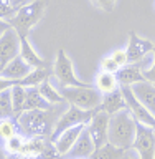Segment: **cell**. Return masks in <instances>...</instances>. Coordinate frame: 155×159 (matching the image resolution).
Here are the masks:
<instances>
[{
	"mask_svg": "<svg viewBox=\"0 0 155 159\" xmlns=\"http://www.w3.org/2000/svg\"><path fill=\"white\" fill-rule=\"evenodd\" d=\"M137 133V119L129 109L112 114L109 119V143L121 149H131Z\"/></svg>",
	"mask_w": 155,
	"mask_h": 159,
	"instance_id": "cell-1",
	"label": "cell"
},
{
	"mask_svg": "<svg viewBox=\"0 0 155 159\" xmlns=\"http://www.w3.org/2000/svg\"><path fill=\"white\" fill-rule=\"evenodd\" d=\"M46 2L48 0H33L30 3L20 5L17 7V12L10 18L12 28L17 30L20 37H28L30 30L43 18L45 10H46Z\"/></svg>",
	"mask_w": 155,
	"mask_h": 159,
	"instance_id": "cell-2",
	"label": "cell"
},
{
	"mask_svg": "<svg viewBox=\"0 0 155 159\" xmlns=\"http://www.w3.org/2000/svg\"><path fill=\"white\" fill-rule=\"evenodd\" d=\"M61 94L64 101L83 109H97L102 101V93L96 86H61Z\"/></svg>",
	"mask_w": 155,
	"mask_h": 159,
	"instance_id": "cell-3",
	"label": "cell"
},
{
	"mask_svg": "<svg viewBox=\"0 0 155 159\" xmlns=\"http://www.w3.org/2000/svg\"><path fill=\"white\" fill-rule=\"evenodd\" d=\"M48 109H25L17 114L18 129L27 138H41L48 133Z\"/></svg>",
	"mask_w": 155,
	"mask_h": 159,
	"instance_id": "cell-4",
	"label": "cell"
},
{
	"mask_svg": "<svg viewBox=\"0 0 155 159\" xmlns=\"http://www.w3.org/2000/svg\"><path fill=\"white\" fill-rule=\"evenodd\" d=\"M97 109H83V108L69 104V108L56 119V123H54V128L51 131V141H54V139H56L63 131H66L68 128L78 126V124H89V121L93 119V116L96 114Z\"/></svg>",
	"mask_w": 155,
	"mask_h": 159,
	"instance_id": "cell-5",
	"label": "cell"
},
{
	"mask_svg": "<svg viewBox=\"0 0 155 159\" xmlns=\"http://www.w3.org/2000/svg\"><path fill=\"white\" fill-rule=\"evenodd\" d=\"M53 73L61 86H86L88 84V83L81 81L74 75V65L63 48L58 50V53H56L54 65H53Z\"/></svg>",
	"mask_w": 155,
	"mask_h": 159,
	"instance_id": "cell-6",
	"label": "cell"
},
{
	"mask_svg": "<svg viewBox=\"0 0 155 159\" xmlns=\"http://www.w3.org/2000/svg\"><path fill=\"white\" fill-rule=\"evenodd\" d=\"M132 149L140 159H155V128L145 126L137 121V133Z\"/></svg>",
	"mask_w": 155,
	"mask_h": 159,
	"instance_id": "cell-7",
	"label": "cell"
},
{
	"mask_svg": "<svg viewBox=\"0 0 155 159\" xmlns=\"http://www.w3.org/2000/svg\"><path fill=\"white\" fill-rule=\"evenodd\" d=\"M121 89H122L124 98H126L129 111L134 114V118H136L139 123L145 124V126L155 128V116L140 103V99H139L136 96V93L132 91V86H121Z\"/></svg>",
	"mask_w": 155,
	"mask_h": 159,
	"instance_id": "cell-8",
	"label": "cell"
},
{
	"mask_svg": "<svg viewBox=\"0 0 155 159\" xmlns=\"http://www.w3.org/2000/svg\"><path fill=\"white\" fill-rule=\"evenodd\" d=\"M155 48V43L152 40H147L144 37H139L136 32L129 33V42H127V60L129 63H140L149 53H152Z\"/></svg>",
	"mask_w": 155,
	"mask_h": 159,
	"instance_id": "cell-9",
	"label": "cell"
},
{
	"mask_svg": "<svg viewBox=\"0 0 155 159\" xmlns=\"http://www.w3.org/2000/svg\"><path fill=\"white\" fill-rule=\"evenodd\" d=\"M109 119H111V116H109L107 113L97 109L96 114H94L93 119L88 124V131H89V134H91L96 148H101L106 143H109V138H107V134H109Z\"/></svg>",
	"mask_w": 155,
	"mask_h": 159,
	"instance_id": "cell-10",
	"label": "cell"
},
{
	"mask_svg": "<svg viewBox=\"0 0 155 159\" xmlns=\"http://www.w3.org/2000/svg\"><path fill=\"white\" fill-rule=\"evenodd\" d=\"M20 43H22V38L17 33V30L12 27L0 37V63L3 66L20 55Z\"/></svg>",
	"mask_w": 155,
	"mask_h": 159,
	"instance_id": "cell-11",
	"label": "cell"
},
{
	"mask_svg": "<svg viewBox=\"0 0 155 159\" xmlns=\"http://www.w3.org/2000/svg\"><path fill=\"white\" fill-rule=\"evenodd\" d=\"M94 151H96V144H94L91 134L88 131V126H86L83 129V133L79 134L78 141L74 143L73 149L66 154V157L68 159H89Z\"/></svg>",
	"mask_w": 155,
	"mask_h": 159,
	"instance_id": "cell-12",
	"label": "cell"
},
{
	"mask_svg": "<svg viewBox=\"0 0 155 159\" xmlns=\"http://www.w3.org/2000/svg\"><path fill=\"white\" fill-rule=\"evenodd\" d=\"M88 124H78V126H73V128H68L66 131H63L59 136L53 141V144L56 146L58 152L61 154L63 157H66V154L73 149L74 143L78 141L79 134L83 133V129L86 128Z\"/></svg>",
	"mask_w": 155,
	"mask_h": 159,
	"instance_id": "cell-13",
	"label": "cell"
},
{
	"mask_svg": "<svg viewBox=\"0 0 155 159\" xmlns=\"http://www.w3.org/2000/svg\"><path fill=\"white\" fill-rule=\"evenodd\" d=\"M116 76H117V81L121 86H134L136 83H140L145 80L144 71L139 63H127L126 66L117 70Z\"/></svg>",
	"mask_w": 155,
	"mask_h": 159,
	"instance_id": "cell-14",
	"label": "cell"
},
{
	"mask_svg": "<svg viewBox=\"0 0 155 159\" xmlns=\"http://www.w3.org/2000/svg\"><path fill=\"white\" fill-rule=\"evenodd\" d=\"M99 109L104 113H107L109 116H112V114H116V113H121L124 109H129L127 103H126V98H124V94H122V89L119 88L112 93L102 94V101H101Z\"/></svg>",
	"mask_w": 155,
	"mask_h": 159,
	"instance_id": "cell-15",
	"label": "cell"
},
{
	"mask_svg": "<svg viewBox=\"0 0 155 159\" xmlns=\"http://www.w3.org/2000/svg\"><path fill=\"white\" fill-rule=\"evenodd\" d=\"M132 91L136 93V96L140 99V103L144 106L155 116V84L144 80V81L134 84Z\"/></svg>",
	"mask_w": 155,
	"mask_h": 159,
	"instance_id": "cell-16",
	"label": "cell"
},
{
	"mask_svg": "<svg viewBox=\"0 0 155 159\" xmlns=\"http://www.w3.org/2000/svg\"><path fill=\"white\" fill-rule=\"evenodd\" d=\"M22 43H20V57L27 65H30L32 68H46V61L40 57L38 52L32 47L28 37H20Z\"/></svg>",
	"mask_w": 155,
	"mask_h": 159,
	"instance_id": "cell-17",
	"label": "cell"
},
{
	"mask_svg": "<svg viewBox=\"0 0 155 159\" xmlns=\"http://www.w3.org/2000/svg\"><path fill=\"white\" fill-rule=\"evenodd\" d=\"M32 71V66L27 65L22 60V57H15L12 61H8L2 70V76L10 78V80H23L27 75Z\"/></svg>",
	"mask_w": 155,
	"mask_h": 159,
	"instance_id": "cell-18",
	"label": "cell"
},
{
	"mask_svg": "<svg viewBox=\"0 0 155 159\" xmlns=\"http://www.w3.org/2000/svg\"><path fill=\"white\" fill-rule=\"evenodd\" d=\"M94 86L97 88V91H101L102 94H107V93H112L116 89L121 88V84L117 81V76L116 73H109V71H104L101 70L96 78H94Z\"/></svg>",
	"mask_w": 155,
	"mask_h": 159,
	"instance_id": "cell-19",
	"label": "cell"
},
{
	"mask_svg": "<svg viewBox=\"0 0 155 159\" xmlns=\"http://www.w3.org/2000/svg\"><path fill=\"white\" fill-rule=\"evenodd\" d=\"M50 104L46 99L43 98V94L40 93L38 86H30L27 88V101H25V109H50ZM23 109V111H25Z\"/></svg>",
	"mask_w": 155,
	"mask_h": 159,
	"instance_id": "cell-20",
	"label": "cell"
},
{
	"mask_svg": "<svg viewBox=\"0 0 155 159\" xmlns=\"http://www.w3.org/2000/svg\"><path fill=\"white\" fill-rule=\"evenodd\" d=\"M48 76H50V71L46 68H32V71H30L23 80H18V84H22L25 88L40 86L43 81H46Z\"/></svg>",
	"mask_w": 155,
	"mask_h": 159,
	"instance_id": "cell-21",
	"label": "cell"
},
{
	"mask_svg": "<svg viewBox=\"0 0 155 159\" xmlns=\"http://www.w3.org/2000/svg\"><path fill=\"white\" fill-rule=\"evenodd\" d=\"M124 149L114 146L111 143H106L101 148H96V151L93 152V156L89 159H121L124 156Z\"/></svg>",
	"mask_w": 155,
	"mask_h": 159,
	"instance_id": "cell-22",
	"label": "cell"
},
{
	"mask_svg": "<svg viewBox=\"0 0 155 159\" xmlns=\"http://www.w3.org/2000/svg\"><path fill=\"white\" fill-rule=\"evenodd\" d=\"M45 146H46V143H45L43 139L30 138V141H25L22 151H20V156H23V157H35V159H37L40 154H41V151L45 149Z\"/></svg>",
	"mask_w": 155,
	"mask_h": 159,
	"instance_id": "cell-23",
	"label": "cell"
},
{
	"mask_svg": "<svg viewBox=\"0 0 155 159\" xmlns=\"http://www.w3.org/2000/svg\"><path fill=\"white\" fill-rule=\"evenodd\" d=\"M27 101V88L22 84H13L12 86V104H13V114H20L25 109Z\"/></svg>",
	"mask_w": 155,
	"mask_h": 159,
	"instance_id": "cell-24",
	"label": "cell"
},
{
	"mask_svg": "<svg viewBox=\"0 0 155 159\" xmlns=\"http://www.w3.org/2000/svg\"><path fill=\"white\" fill-rule=\"evenodd\" d=\"M38 88H40V93L43 94V98L46 99L50 104H59V103L64 101L61 91H58V89L54 88L53 84L48 81V80H46V81H43Z\"/></svg>",
	"mask_w": 155,
	"mask_h": 159,
	"instance_id": "cell-25",
	"label": "cell"
},
{
	"mask_svg": "<svg viewBox=\"0 0 155 159\" xmlns=\"http://www.w3.org/2000/svg\"><path fill=\"white\" fill-rule=\"evenodd\" d=\"M18 134V124L17 119H12L10 116L0 119V139L5 143L7 139L13 138Z\"/></svg>",
	"mask_w": 155,
	"mask_h": 159,
	"instance_id": "cell-26",
	"label": "cell"
},
{
	"mask_svg": "<svg viewBox=\"0 0 155 159\" xmlns=\"http://www.w3.org/2000/svg\"><path fill=\"white\" fill-rule=\"evenodd\" d=\"M139 65H140V68H142V71H144V76H145V80L155 84V48H153V52L149 53L147 57L144 58Z\"/></svg>",
	"mask_w": 155,
	"mask_h": 159,
	"instance_id": "cell-27",
	"label": "cell"
},
{
	"mask_svg": "<svg viewBox=\"0 0 155 159\" xmlns=\"http://www.w3.org/2000/svg\"><path fill=\"white\" fill-rule=\"evenodd\" d=\"M0 109L3 111L5 116H12L13 114V104H12V88L5 89L0 93Z\"/></svg>",
	"mask_w": 155,
	"mask_h": 159,
	"instance_id": "cell-28",
	"label": "cell"
},
{
	"mask_svg": "<svg viewBox=\"0 0 155 159\" xmlns=\"http://www.w3.org/2000/svg\"><path fill=\"white\" fill-rule=\"evenodd\" d=\"M23 138L22 136H13V138H10L5 141L3 144V148H5V152H8V154H20V151H22V148H23Z\"/></svg>",
	"mask_w": 155,
	"mask_h": 159,
	"instance_id": "cell-29",
	"label": "cell"
},
{
	"mask_svg": "<svg viewBox=\"0 0 155 159\" xmlns=\"http://www.w3.org/2000/svg\"><path fill=\"white\" fill-rule=\"evenodd\" d=\"M17 12V7L13 5L12 0H0V18L10 22V18Z\"/></svg>",
	"mask_w": 155,
	"mask_h": 159,
	"instance_id": "cell-30",
	"label": "cell"
},
{
	"mask_svg": "<svg viewBox=\"0 0 155 159\" xmlns=\"http://www.w3.org/2000/svg\"><path fill=\"white\" fill-rule=\"evenodd\" d=\"M37 159H63V156L58 152L56 146L51 143H46V146H45V149L41 151V154L37 157Z\"/></svg>",
	"mask_w": 155,
	"mask_h": 159,
	"instance_id": "cell-31",
	"label": "cell"
},
{
	"mask_svg": "<svg viewBox=\"0 0 155 159\" xmlns=\"http://www.w3.org/2000/svg\"><path fill=\"white\" fill-rule=\"evenodd\" d=\"M121 68L119 65L116 63V60H114L111 55H107V57H104L101 60V70L104 71H109V73H117V70Z\"/></svg>",
	"mask_w": 155,
	"mask_h": 159,
	"instance_id": "cell-32",
	"label": "cell"
},
{
	"mask_svg": "<svg viewBox=\"0 0 155 159\" xmlns=\"http://www.w3.org/2000/svg\"><path fill=\"white\" fill-rule=\"evenodd\" d=\"M89 2H91L96 8L102 10V12H112L117 0H89Z\"/></svg>",
	"mask_w": 155,
	"mask_h": 159,
	"instance_id": "cell-33",
	"label": "cell"
},
{
	"mask_svg": "<svg viewBox=\"0 0 155 159\" xmlns=\"http://www.w3.org/2000/svg\"><path fill=\"white\" fill-rule=\"evenodd\" d=\"M111 57L116 60V63L119 65V66H126V65L129 63V60H127V52H126V48H117V50H114V52L111 53Z\"/></svg>",
	"mask_w": 155,
	"mask_h": 159,
	"instance_id": "cell-34",
	"label": "cell"
},
{
	"mask_svg": "<svg viewBox=\"0 0 155 159\" xmlns=\"http://www.w3.org/2000/svg\"><path fill=\"white\" fill-rule=\"evenodd\" d=\"M18 83V80H10V78H5L0 75V93L5 91V89H10L13 86V84H17Z\"/></svg>",
	"mask_w": 155,
	"mask_h": 159,
	"instance_id": "cell-35",
	"label": "cell"
},
{
	"mask_svg": "<svg viewBox=\"0 0 155 159\" xmlns=\"http://www.w3.org/2000/svg\"><path fill=\"white\" fill-rule=\"evenodd\" d=\"M121 159H140V157H139V154L131 148V149H126V152H124V156Z\"/></svg>",
	"mask_w": 155,
	"mask_h": 159,
	"instance_id": "cell-36",
	"label": "cell"
},
{
	"mask_svg": "<svg viewBox=\"0 0 155 159\" xmlns=\"http://www.w3.org/2000/svg\"><path fill=\"white\" fill-rule=\"evenodd\" d=\"M10 27H12V25H10V23L7 22V20L0 18V37H2V35H3L5 32H7V30H8Z\"/></svg>",
	"mask_w": 155,
	"mask_h": 159,
	"instance_id": "cell-37",
	"label": "cell"
},
{
	"mask_svg": "<svg viewBox=\"0 0 155 159\" xmlns=\"http://www.w3.org/2000/svg\"><path fill=\"white\" fill-rule=\"evenodd\" d=\"M30 2H33V0H18L17 7H20V5H25V3H30Z\"/></svg>",
	"mask_w": 155,
	"mask_h": 159,
	"instance_id": "cell-38",
	"label": "cell"
},
{
	"mask_svg": "<svg viewBox=\"0 0 155 159\" xmlns=\"http://www.w3.org/2000/svg\"><path fill=\"white\" fill-rule=\"evenodd\" d=\"M0 159H7V156H5V151H0Z\"/></svg>",
	"mask_w": 155,
	"mask_h": 159,
	"instance_id": "cell-39",
	"label": "cell"
},
{
	"mask_svg": "<svg viewBox=\"0 0 155 159\" xmlns=\"http://www.w3.org/2000/svg\"><path fill=\"white\" fill-rule=\"evenodd\" d=\"M3 118H7V116H5V114H3V111L0 109V119H3Z\"/></svg>",
	"mask_w": 155,
	"mask_h": 159,
	"instance_id": "cell-40",
	"label": "cell"
},
{
	"mask_svg": "<svg viewBox=\"0 0 155 159\" xmlns=\"http://www.w3.org/2000/svg\"><path fill=\"white\" fill-rule=\"evenodd\" d=\"M2 70H3V65L0 63V75H2Z\"/></svg>",
	"mask_w": 155,
	"mask_h": 159,
	"instance_id": "cell-41",
	"label": "cell"
},
{
	"mask_svg": "<svg viewBox=\"0 0 155 159\" xmlns=\"http://www.w3.org/2000/svg\"><path fill=\"white\" fill-rule=\"evenodd\" d=\"M12 2H13V5H15V7H17V3H18V0H12Z\"/></svg>",
	"mask_w": 155,
	"mask_h": 159,
	"instance_id": "cell-42",
	"label": "cell"
}]
</instances>
